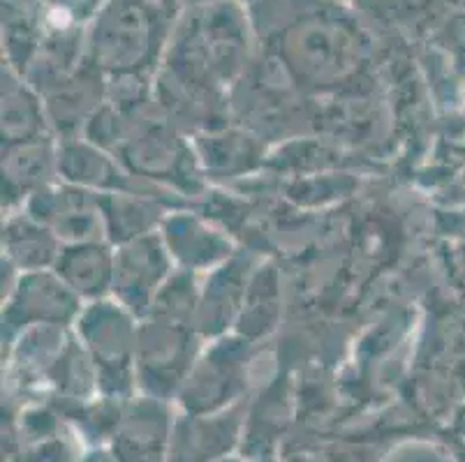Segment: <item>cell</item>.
I'll return each instance as SVG.
<instances>
[{"mask_svg":"<svg viewBox=\"0 0 465 462\" xmlns=\"http://www.w3.org/2000/svg\"><path fill=\"white\" fill-rule=\"evenodd\" d=\"M163 252L158 245L151 241H137L133 250L121 252V257L114 261V285L124 291L128 303L143 305L163 275Z\"/></svg>","mask_w":465,"mask_h":462,"instance_id":"cell-1","label":"cell"},{"mask_svg":"<svg viewBox=\"0 0 465 462\" xmlns=\"http://www.w3.org/2000/svg\"><path fill=\"white\" fill-rule=\"evenodd\" d=\"M65 278L74 290H82L86 294H95L107 287L109 278V260L103 248L95 245H77L63 257V264L58 261Z\"/></svg>","mask_w":465,"mask_h":462,"instance_id":"cell-2","label":"cell"},{"mask_svg":"<svg viewBox=\"0 0 465 462\" xmlns=\"http://www.w3.org/2000/svg\"><path fill=\"white\" fill-rule=\"evenodd\" d=\"M7 243H10V252L19 254L24 252V248H28V252L24 254L21 264L26 266H40L45 264L49 252H52V241L46 236V229L35 227L31 222H19L12 224L7 229Z\"/></svg>","mask_w":465,"mask_h":462,"instance_id":"cell-3","label":"cell"}]
</instances>
